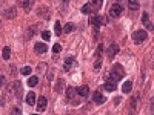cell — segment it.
Wrapping results in <instances>:
<instances>
[{
    "label": "cell",
    "instance_id": "cell-1",
    "mask_svg": "<svg viewBox=\"0 0 154 115\" xmlns=\"http://www.w3.org/2000/svg\"><path fill=\"white\" fill-rule=\"evenodd\" d=\"M123 77V69L120 65H114L111 72L106 75V81H114V83H117L120 78Z\"/></svg>",
    "mask_w": 154,
    "mask_h": 115
},
{
    "label": "cell",
    "instance_id": "cell-2",
    "mask_svg": "<svg viewBox=\"0 0 154 115\" xmlns=\"http://www.w3.org/2000/svg\"><path fill=\"white\" fill-rule=\"evenodd\" d=\"M122 14H123V6H122V3H120V2L112 3L111 8H109V17H112V19H119Z\"/></svg>",
    "mask_w": 154,
    "mask_h": 115
},
{
    "label": "cell",
    "instance_id": "cell-3",
    "mask_svg": "<svg viewBox=\"0 0 154 115\" xmlns=\"http://www.w3.org/2000/svg\"><path fill=\"white\" fill-rule=\"evenodd\" d=\"M148 38V34L145 32V31H136L134 34H133V40H134V43L136 45H139V43H143L145 40Z\"/></svg>",
    "mask_w": 154,
    "mask_h": 115
},
{
    "label": "cell",
    "instance_id": "cell-4",
    "mask_svg": "<svg viewBox=\"0 0 154 115\" xmlns=\"http://www.w3.org/2000/svg\"><path fill=\"white\" fill-rule=\"evenodd\" d=\"M17 2H19V6L26 12H29L31 8L34 6V0H17Z\"/></svg>",
    "mask_w": 154,
    "mask_h": 115
},
{
    "label": "cell",
    "instance_id": "cell-5",
    "mask_svg": "<svg viewBox=\"0 0 154 115\" xmlns=\"http://www.w3.org/2000/svg\"><path fill=\"white\" fill-rule=\"evenodd\" d=\"M46 105H48V100L45 98V97H40L37 100V112H45V109H46Z\"/></svg>",
    "mask_w": 154,
    "mask_h": 115
},
{
    "label": "cell",
    "instance_id": "cell-6",
    "mask_svg": "<svg viewBox=\"0 0 154 115\" xmlns=\"http://www.w3.org/2000/svg\"><path fill=\"white\" fill-rule=\"evenodd\" d=\"M11 91L16 92L17 98H22V84H20V81H14V83H12L11 84Z\"/></svg>",
    "mask_w": 154,
    "mask_h": 115
},
{
    "label": "cell",
    "instance_id": "cell-7",
    "mask_svg": "<svg viewBox=\"0 0 154 115\" xmlns=\"http://www.w3.org/2000/svg\"><path fill=\"white\" fill-rule=\"evenodd\" d=\"M93 100H94L96 105H103L106 98L103 97V94H102V92H96V94L93 95Z\"/></svg>",
    "mask_w": 154,
    "mask_h": 115
},
{
    "label": "cell",
    "instance_id": "cell-8",
    "mask_svg": "<svg viewBox=\"0 0 154 115\" xmlns=\"http://www.w3.org/2000/svg\"><path fill=\"white\" fill-rule=\"evenodd\" d=\"M77 94H79L80 97H88V94H89V87L88 86H79V87H77V91H75Z\"/></svg>",
    "mask_w": 154,
    "mask_h": 115
},
{
    "label": "cell",
    "instance_id": "cell-9",
    "mask_svg": "<svg viewBox=\"0 0 154 115\" xmlns=\"http://www.w3.org/2000/svg\"><path fill=\"white\" fill-rule=\"evenodd\" d=\"M128 8H130V11H139L140 8V3H139V0H128Z\"/></svg>",
    "mask_w": 154,
    "mask_h": 115
},
{
    "label": "cell",
    "instance_id": "cell-10",
    "mask_svg": "<svg viewBox=\"0 0 154 115\" xmlns=\"http://www.w3.org/2000/svg\"><path fill=\"white\" fill-rule=\"evenodd\" d=\"M34 49H35V52H37V54H45L46 51H48V48H46L45 43H35Z\"/></svg>",
    "mask_w": 154,
    "mask_h": 115
},
{
    "label": "cell",
    "instance_id": "cell-11",
    "mask_svg": "<svg viewBox=\"0 0 154 115\" xmlns=\"http://www.w3.org/2000/svg\"><path fill=\"white\" fill-rule=\"evenodd\" d=\"M26 103L29 105V106H34L35 105V94L31 91V92H28V95H26Z\"/></svg>",
    "mask_w": 154,
    "mask_h": 115
},
{
    "label": "cell",
    "instance_id": "cell-12",
    "mask_svg": "<svg viewBox=\"0 0 154 115\" xmlns=\"http://www.w3.org/2000/svg\"><path fill=\"white\" fill-rule=\"evenodd\" d=\"M117 51H119L117 45H111L109 49H108V57H109V58H114V55L117 54Z\"/></svg>",
    "mask_w": 154,
    "mask_h": 115
},
{
    "label": "cell",
    "instance_id": "cell-13",
    "mask_svg": "<svg viewBox=\"0 0 154 115\" xmlns=\"http://www.w3.org/2000/svg\"><path fill=\"white\" fill-rule=\"evenodd\" d=\"M74 58L72 57H68L66 60H65V66H63V69H65V71H69L71 68H72V65H74Z\"/></svg>",
    "mask_w": 154,
    "mask_h": 115
},
{
    "label": "cell",
    "instance_id": "cell-14",
    "mask_svg": "<svg viewBox=\"0 0 154 115\" xmlns=\"http://www.w3.org/2000/svg\"><path fill=\"white\" fill-rule=\"evenodd\" d=\"M103 89H105V91H108V92H112V91H116V83L114 81H106L103 84Z\"/></svg>",
    "mask_w": 154,
    "mask_h": 115
},
{
    "label": "cell",
    "instance_id": "cell-15",
    "mask_svg": "<svg viewBox=\"0 0 154 115\" xmlns=\"http://www.w3.org/2000/svg\"><path fill=\"white\" fill-rule=\"evenodd\" d=\"M131 87H133V83H131V81H125L123 86H122V92H123V94L131 92Z\"/></svg>",
    "mask_w": 154,
    "mask_h": 115
},
{
    "label": "cell",
    "instance_id": "cell-16",
    "mask_svg": "<svg viewBox=\"0 0 154 115\" xmlns=\"http://www.w3.org/2000/svg\"><path fill=\"white\" fill-rule=\"evenodd\" d=\"M5 17L6 19H14L16 17V8H9L5 11Z\"/></svg>",
    "mask_w": 154,
    "mask_h": 115
},
{
    "label": "cell",
    "instance_id": "cell-17",
    "mask_svg": "<svg viewBox=\"0 0 154 115\" xmlns=\"http://www.w3.org/2000/svg\"><path fill=\"white\" fill-rule=\"evenodd\" d=\"M38 83V77L37 75H32V77H29V78H28V86H35Z\"/></svg>",
    "mask_w": 154,
    "mask_h": 115
},
{
    "label": "cell",
    "instance_id": "cell-18",
    "mask_svg": "<svg viewBox=\"0 0 154 115\" xmlns=\"http://www.w3.org/2000/svg\"><path fill=\"white\" fill-rule=\"evenodd\" d=\"M91 11H93V6L89 5V3H86V5L82 6V12H83V14H91Z\"/></svg>",
    "mask_w": 154,
    "mask_h": 115
},
{
    "label": "cell",
    "instance_id": "cell-19",
    "mask_svg": "<svg viewBox=\"0 0 154 115\" xmlns=\"http://www.w3.org/2000/svg\"><path fill=\"white\" fill-rule=\"evenodd\" d=\"M89 22H91V25H94V26H100V23H102V19L99 17V16H94L91 20H89Z\"/></svg>",
    "mask_w": 154,
    "mask_h": 115
},
{
    "label": "cell",
    "instance_id": "cell-20",
    "mask_svg": "<svg viewBox=\"0 0 154 115\" xmlns=\"http://www.w3.org/2000/svg\"><path fill=\"white\" fill-rule=\"evenodd\" d=\"M2 57L5 58V60H8L9 57H11V49L6 46V48H3V52H2Z\"/></svg>",
    "mask_w": 154,
    "mask_h": 115
},
{
    "label": "cell",
    "instance_id": "cell-21",
    "mask_svg": "<svg viewBox=\"0 0 154 115\" xmlns=\"http://www.w3.org/2000/svg\"><path fill=\"white\" fill-rule=\"evenodd\" d=\"M89 5L93 6V9H97V8L102 6V0H91V2H89Z\"/></svg>",
    "mask_w": 154,
    "mask_h": 115
},
{
    "label": "cell",
    "instance_id": "cell-22",
    "mask_svg": "<svg viewBox=\"0 0 154 115\" xmlns=\"http://www.w3.org/2000/svg\"><path fill=\"white\" fill-rule=\"evenodd\" d=\"M74 29H75V26H74L72 23H66V25H65V28H63V31L68 32V34H69V32H72Z\"/></svg>",
    "mask_w": 154,
    "mask_h": 115
},
{
    "label": "cell",
    "instance_id": "cell-23",
    "mask_svg": "<svg viewBox=\"0 0 154 115\" xmlns=\"http://www.w3.org/2000/svg\"><path fill=\"white\" fill-rule=\"evenodd\" d=\"M142 23H143V25H148V23H149V16H148V12H143V14H142Z\"/></svg>",
    "mask_w": 154,
    "mask_h": 115
},
{
    "label": "cell",
    "instance_id": "cell-24",
    "mask_svg": "<svg viewBox=\"0 0 154 115\" xmlns=\"http://www.w3.org/2000/svg\"><path fill=\"white\" fill-rule=\"evenodd\" d=\"M20 72H22V75H29L31 74V68L29 66H25V68L20 69Z\"/></svg>",
    "mask_w": 154,
    "mask_h": 115
},
{
    "label": "cell",
    "instance_id": "cell-25",
    "mask_svg": "<svg viewBox=\"0 0 154 115\" xmlns=\"http://www.w3.org/2000/svg\"><path fill=\"white\" fill-rule=\"evenodd\" d=\"M54 31H56L57 35L62 34V25H60V22H56V28H54Z\"/></svg>",
    "mask_w": 154,
    "mask_h": 115
},
{
    "label": "cell",
    "instance_id": "cell-26",
    "mask_svg": "<svg viewBox=\"0 0 154 115\" xmlns=\"http://www.w3.org/2000/svg\"><path fill=\"white\" fill-rule=\"evenodd\" d=\"M42 38H43L45 42H48L49 38H51V32H49V31H43V32H42Z\"/></svg>",
    "mask_w": 154,
    "mask_h": 115
},
{
    "label": "cell",
    "instance_id": "cell-27",
    "mask_svg": "<svg viewBox=\"0 0 154 115\" xmlns=\"http://www.w3.org/2000/svg\"><path fill=\"white\" fill-rule=\"evenodd\" d=\"M60 51H62V46H60V43H56V45L53 46V52H54V54H59Z\"/></svg>",
    "mask_w": 154,
    "mask_h": 115
},
{
    "label": "cell",
    "instance_id": "cell-28",
    "mask_svg": "<svg viewBox=\"0 0 154 115\" xmlns=\"http://www.w3.org/2000/svg\"><path fill=\"white\" fill-rule=\"evenodd\" d=\"M75 95V91H74V87H68V98L72 100V97Z\"/></svg>",
    "mask_w": 154,
    "mask_h": 115
},
{
    "label": "cell",
    "instance_id": "cell-29",
    "mask_svg": "<svg viewBox=\"0 0 154 115\" xmlns=\"http://www.w3.org/2000/svg\"><path fill=\"white\" fill-rule=\"evenodd\" d=\"M63 86H65V83H63V81H59V83H57V87H56V91L60 92L62 89H63Z\"/></svg>",
    "mask_w": 154,
    "mask_h": 115
},
{
    "label": "cell",
    "instance_id": "cell-30",
    "mask_svg": "<svg viewBox=\"0 0 154 115\" xmlns=\"http://www.w3.org/2000/svg\"><path fill=\"white\" fill-rule=\"evenodd\" d=\"M12 114H14V115H20V114H22V111H20L19 108H12Z\"/></svg>",
    "mask_w": 154,
    "mask_h": 115
},
{
    "label": "cell",
    "instance_id": "cell-31",
    "mask_svg": "<svg viewBox=\"0 0 154 115\" xmlns=\"http://www.w3.org/2000/svg\"><path fill=\"white\" fill-rule=\"evenodd\" d=\"M100 65H102L100 60H96V63H94V68H96V69H99V68H100Z\"/></svg>",
    "mask_w": 154,
    "mask_h": 115
},
{
    "label": "cell",
    "instance_id": "cell-32",
    "mask_svg": "<svg viewBox=\"0 0 154 115\" xmlns=\"http://www.w3.org/2000/svg\"><path fill=\"white\" fill-rule=\"evenodd\" d=\"M145 26H146V28H148L149 31H152V25H151V23H148V25H145Z\"/></svg>",
    "mask_w": 154,
    "mask_h": 115
}]
</instances>
